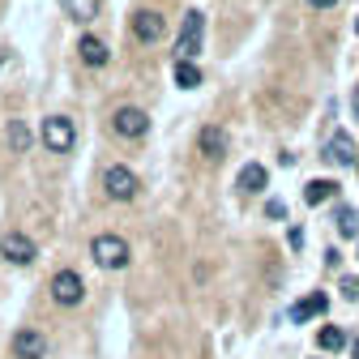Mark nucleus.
Wrapping results in <instances>:
<instances>
[{"mask_svg":"<svg viewBox=\"0 0 359 359\" xmlns=\"http://www.w3.org/2000/svg\"><path fill=\"white\" fill-rule=\"evenodd\" d=\"M90 257H95V265H103V269H124L133 261L128 240L124 236H111V231H103V236L90 240Z\"/></svg>","mask_w":359,"mask_h":359,"instance_id":"nucleus-1","label":"nucleus"},{"mask_svg":"<svg viewBox=\"0 0 359 359\" xmlns=\"http://www.w3.org/2000/svg\"><path fill=\"white\" fill-rule=\"evenodd\" d=\"M43 146H48L52 154H69L77 146V124L69 116H48L43 120Z\"/></svg>","mask_w":359,"mask_h":359,"instance_id":"nucleus-2","label":"nucleus"},{"mask_svg":"<svg viewBox=\"0 0 359 359\" xmlns=\"http://www.w3.org/2000/svg\"><path fill=\"white\" fill-rule=\"evenodd\" d=\"M103 193H107L111 201H133V197L142 193V180L133 175L124 163H111V167L103 171Z\"/></svg>","mask_w":359,"mask_h":359,"instance_id":"nucleus-3","label":"nucleus"},{"mask_svg":"<svg viewBox=\"0 0 359 359\" xmlns=\"http://www.w3.org/2000/svg\"><path fill=\"white\" fill-rule=\"evenodd\" d=\"M201 34H205V18L197 9H189L184 26H180V39H175V60H193L201 52Z\"/></svg>","mask_w":359,"mask_h":359,"instance_id":"nucleus-4","label":"nucleus"},{"mask_svg":"<svg viewBox=\"0 0 359 359\" xmlns=\"http://www.w3.org/2000/svg\"><path fill=\"white\" fill-rule=\"evenodd\" d=\"M321 158L330 163V167H359V146H355V137L351 133H330L325 137V150H321Z\"/></svg>","mask_w":359,"mask_h":359,"instance_id":"nucleus-5","label":"nucleus"},{"mask_svg":"<svg viewBox=\"0 0 359 359\" xmlns=\"http://www.w3.org/2000/svg\"><path fill=\"white\" fill-rule=\"evenodd\" d=\"M52 299L60 304V308H77L81 299H86V283H81V274L77 269H56V278H52Z\"/></svg>","mask_w":359,"mask_h":359,"instance_id":"nucleus-6","label":"nucleus"},{"mask_svg":"<svg viewBox=\"0 0 359 359\" xmlns=\"http://www.w3.org/2000/svg\"><path fill=\"white\" fill-rule=\"evenodd\" d=\"M111 128L120 133V137L137 142V137H146V133H150V116H146L142 107H116V116H111Z\"/></svg>","mask_w":359,"mask_h":359,"instance_id":"nucleus-7","label":"nucleus"},{"mask_svg":"<svg viewBox=\"0 0 359 359\" xmlns=\"http://www.w3.org/2000/svg\"><path fill=\"white\" fill-rule=\"evenodd\" d=\"M163 34H167V22H163L158 9H137L133 13V39L137 43H158Z\"/></svg>","mask_w":359,"mask_h":359,"instance_id":"nucleus-8","label":"nucleus"},{"mask_svg":"<svg viewBox=\"0 0 359 359\" xmlns=\"http://www.w3.org/2000/svg\"><path fill=\"white\" fill-rule=\"evenodd\" d=\"M0 252H5V261H13V265H30L39 257V244L26 231H9L5 240H0Z\"/></svg>","mask_w":359,"mask_h":359,"instance_id":"nucleus-9","label":"nucleus"},{"mask_svg":"<svg viewBox=\"0 0 359 359\" xmlns=\"http://www.w3.org/2000/svg\"><path fill=\"white\" fill-rule=\"evenodd\" d=\"M325 312H330V295H325V291H308V295L291 308V321H295V325H308V321L325 317Z\"/></svg>","mask_w":359,"mask_h":359,"instance_id":"nucleus-10","label":"nucleus"},{"mask_svg":"<svg viewBox=\"0 0 359 359\" xmlns=\"http://www.w3.org/2000/svg\"><path fill=\"white\" fill-rule=\"evenodd\" d=\"M197 150H201L205 163H222V154H227V133H222L218 124H205L197 133Z\"/></svg>","mask_w":359,"mask_h":359,"instance_id":"nucleus-11","label":"nucleus"},{"mask_svg":"<svg viewBox=\"0 0 359 359\" xmlns=\"http://www.w3.org/2000/svg\"><path fill=\"white\" fill-rule=\"evenodd\" d=\"M13 355L18 359H48V338L39 330H18L13 334Z\"/></svg>","mask_w":359,"mask_h":359,"instance_id":"nucleus-12","label":"nucleus"},{"mask_svg":"<svg viewBox=\"0 0 359 359\" xmlns=\"http://www.w3.org/2000/svg\"><path fill=\"white\" fill-rule=\"evenodd\" d=\"M236 189H240L244 197L265 193V189H269V171H265L261 163H244V167H240V175H236Z\"/></svg>","mask_w":359,"mask_h":359,"instance_id":"nucleus-13","label":"nucleus"},{"mask_svg":"<svg viewBox=\"0 0 359 359\" xmlns=\"http://www.w3.org/2000/svg\"><path fill=\"white\" fill-rule=\"evenodd\" d=\"M77 52H81V65H90V69H103V65L111 60V52H107V43H103V39H95V34H81V43H77Z\"/></svg>","mask_w":359,"mask_h":359,"instance_id":"nucleus-14","label":"nucleus"},{"mask_svg":"<svg viewBox=\"0 0 359 359\" xmlns=\"http://www.w3.org/2000/svg\"><path fill=\"white\" fill-rule=\"evenodd\" d=\"M338 197V184L334 180H312V184H304V201L308 205H325V201H334Z\"/></svg>","mask_w":359,"mask_h":359,"instance_id":"nucleus-15","label":"nucleus"},{"mask_svg":"<svg viewBox=\"0 0 359 359\" xmlns=\"http://www.w3.org/2000/svg\"><path fill=\"white\" fill-rule=\"evenodd\" d=\"M60 9L73 22H95L99 18V0H60Z\"/></svg>","mask_w":359,"mask_h":359,"instance_id":"nucleus-16","label":"nucleus"},{"mask_svg":"<svg viewBox=\"0 0 359 359\" xmlns=\"http://www.w3.org/2000/svg\"><path fill=\"white\" fill-rule=\"evenodd\" d=\"M334 227H338V236L355 240V236H359V210H351V205H338V210H334Z\"/></svg>","mask_w":359,"mask_h":359,"instance_id":"nucleus-17","label":"nucleus"},{"mask_svg":"<svg viewBox=\"0 0 359 359\" xmlns=\"http://www.w3.org/2000/svg\"><path fill=\"white\" fill-rule=\"evenodd\" d=\"M171 73H175V86H180V90H197V86H201V69H197L193 60H175Z\"/></svg>","mask_w":359,"mask_h":359,"instance_id":"nucleus-18","label":"nucleus"},{"mask_svg":"<svg viewBox=\"0 0 359 359\" xmlns=\"http://www.w3.org/2000/svg\"><path fill=\"white\" fill-rule=\"evenodd\" d=\"M317 342H321V351H342V346H346V330H342V325H325V330L317 334Z\"/></svg>","mask_w":359,"mask_h":359,"instance_id":"nucleus-19","label":"nucleus"},{"mask_svg":"<svg viewBox=\"0 0 359 359\" xmlns=\"http://www.w3.org/2000/svg\"><path fill=\"white\" fill-rule=\"evenodd\" d=\"M9 146L22 154V150H30V128L22 124V120H9Z\"/></svg>","mask_w":359,"mask_h":359,"instance_id":"nucleus-20","label":"nucleus"},{"mask_svg":"<svg viewBox=\"0 0 359 359\" xmlns=\"http://www.w3.org/2000/svg\"><path fill=\"white\" fill-rule=\"evenodd\" d=\"M287 244L299 252V248H304V227H291V231H287Z\"/></svg>","mask_w":359,"mask_h":359,"instance_id":"nucleus-21","label":"nucleus"},{"mask_svg":"<svg viewBox=\"0 0 359 359\" xmlns=\"http://www.w3.org/2000/svg\"><path fill=\"white\" fill-rule=\"evenodd\" d=\"M265 214H269V218H287V205H283V201H269Z\"/></svg>","mask_w":359,"mask_h":359,"instance_id":"nucleus-22","label":"nucleus"},{"mask_svg":"<svg viewBox=\"0 0 359 359\" xmlns=\"http://www.w3.org/2000/svg\"><path fill=\"white\" fill-rule=\"evenodd\" d=\"M308 5H312V9H334L338 0H308Z\"/></svg>","mask_w":359,"mask_h":359,"instance_id":"nucleus-23","label":"nucleus"},{"mask_svg":"<svg viewBox=\"0 0 359 359\" xmlns=\"http://www.w3.org/2000/svg\"><path fill=\"white\" fill-rule=\"evenodd\" d=\"M351 359H359V338H355V342H351Z\"/></svg>","mask_w":359,"mask_h":359,"instance_id":"nucleus-24","label":"nucleus"},{"mask_svg":"<svg viewBox=\"0 0 359 359\" xmlns=\"http://www.w3.org/2000/svg\"><path fill=\"white\" fill-rule=\"evenodd\" d=\"M351 103H355V120H359V90H355V99H351Z\"/></svg>","mask_w":359,"mask_h":359,"instance_id":"nucleus-25","label":"nucleus"},{"mask_svg":"<svg viewBox=\"0 0 359 359\" xmlns=\"http://www.w3.org/2000/svg\"><path fill=\"white\" fill-rule=\"evenodd\" d=\"M0 65H5V48H0Z\"/></svg>","mask_w":359,"mask_h":359,"instance_id":"nucleus-26","label":"nucleus"},{"mask_svg":"<svg viewBox=\"0 0 359 359\" xmlns=\"http://www.w3.org/2000/svg\"><path fill=\"white\" fill-rule=\"evenodd\" d=\"M355 30H359V22H355Z\"/></svg>","mask_w":359,"mask_h":359,"instance_id":"nucleus-27","label":"nucleus"}]
</instances>
